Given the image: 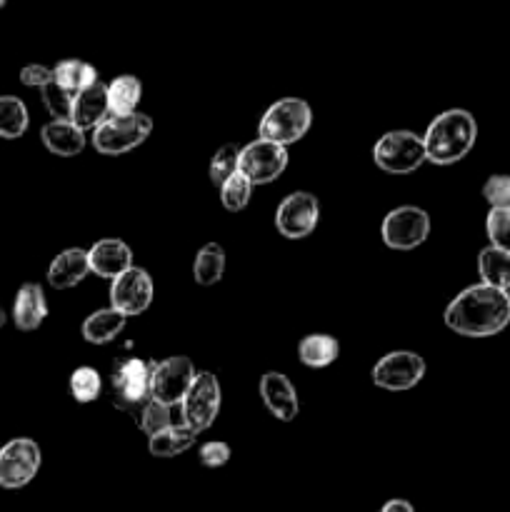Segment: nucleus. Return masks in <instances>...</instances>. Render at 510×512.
<instances>
[{"instance_id":"4be33fe9","label":"nucleus","mask_w":510,"mask_h":512,"mask_svg":"<svg viewBox=\"0 0 510 512\" xmlns=\"http://www.w3.org/2000/svg\"><path fill=\"white\" fill-rule=\"evenodd\" d=\"M125 323H128V318H125L123 313H118L115 308H103L95 310V313H90L88 318H85L80 333H83V338L88 340L90 345H108L123 333Z\"/></svg>"},{"instance_id":"0eeeda50","label":"nucleus","mask_w":510,"mask_h":512,"mask_svg":"<svg viewBox=\"0 0 510 512\" xmlns=\"http://www.w3.org/2000/svg\"><path fill=\"white\" fill-rule=\"evenodd\" d=\"M150 373H153V363L143 358H128L115 368L110 385H113V400L115 408L125 410V413L135 415L143 410L150 395Z\"/></svg>"},{"instance_id":"f03ea898","label":"nucleus","mask_w":510,"mask_h":512,"mask_svg":"<svg viewBox=\"0 0 510 512\" xmlns=\"http://www.w3.org/2000/svg\"><path fill=\"white\" fill-rule=\"evenodd\" d=\"M475 138H478V123L473 113L463 108L445 110L425 130V158L433 165L460 163L473 150Z\"/></svg>"},{"instance_id":"f704fd0d","label":"nucleus","mask_w":510,"mask_h":512,"mask_svg":"<svg viewBox=\"0 0 510 512\" xmlns=\"http://www.w3.org/2000/svg\"><path fill=\"white\" fill-rule=\"evenodd\" d=\"M483 198L490 208L510 210V175H490L483 185Z\"/></svg>"},{"instance_id":"6ab92c4d","label":"nucleus","mask_w":510,"mask_h":512,"mask_svg":"<svg viewBox=\"0 0 510 512\" xmlns=\"http://www.w3.org/2000/svg\"><path fill=\"white\" fill-rule=\"evenodd\" d=\"M45 318H48V300H45L43 288L38 283L20 285L13 303L15 328L30 333V330H38Z\"/></svg>"},{"instance_id":"5701e85b","label":"nucleus","mask_w":510,"mask_h":512,"mask_svg":"<svg viewBox=\"0 0 510 512\" xmlns=\"http://www.w3.org/2000/svg\"><path fill=\"white\" fill-rule=\"evenodd\" d=\"M340 345L333 335L325 333H310L298 343V358L300 363L308 368H328L338 360Z\"/></svg>"},{"instance_id":"1a4fd4ad","label":"nucleus","mask_w":510,"mask_h":512,"mask_svg":"<svg viewBox=\"0 0 510 512\" xmlns=\"http://www.w3.org/2000/svg\"><path fill=\"white\" fill-rule=\"evenodd\" d=\"M383 240L393 250H415L430 235V215L415 205H400L383 218Z\"/></svg>"},{"instance_id":"ddd939ff","label":"nucleus","mask_w":510,"mask_h":512,"mask_svg":"<svg viewBox=\"0 0 510 512\" xmlns=\"http://www.w3.org/2000/svg\"><path fill=\"white\" fill-rule=\"evenodd\" d=\"M153 295L155 285L148 270L133 265V268L125 270L123 275H118L110 283V308L123 313L125 318H135V315H143L150 308Z\"/></svg>"},{"instance_id":"f257e3e1","label":"nucleus","mask_w":510,"mask_h":512,"mask_svg":"<svg viewBox=\"0 0 510 512\" xmlns=\"http://www.w3.org/2000/svg\"><path fill=\"white\" fill-rule=\"evenodd\" d=\"M443 318L463 338H490L510 325V293L485 283L470 285L450 300Z\"/></svg>"},{"instance_id":"cd10ccee","label":"nucleus","mask_w":510,"mask_h":512,"mask_svg":"<svg viewBox=\"0 0 510 512\" xmlns=\"http://www.w3.org/2000/svg\"><path fill=\"white\" fill-rule=\"evenodd\" d=\"M225 273V250L218 243H208L198 250L193 263V278L198 285H215L223 280Z\"/></svg>"},{"instance_id":"c756f323","label":"nucleus","mask_w":510,"mask_h":512,"mask_svg":"<svg viewBox=\"0 0 510 512\" xmlns=\"http://www.w3.org/2000/svg\"><path fill=\"white\" fill-rule=\"evenodd\" d=\"M250 195H253V183L240 170L220 185V200H223V208L230 210V213L248 208Z\"/></svg>"},{"instance_id":"c9c22d12","label":"nucleus","mask_w":510,"mask_h":512,"mask_svg":"<svg viewBox=\"0 0 510 512\" xmlns=\"http://www.w3.org/2000/svg\"><path fill=\"white\" fill-rule=\"evenodd\" d=\"M198 460L205 468H223L230 460V445L223 440H208V443L200 445Z\"/></svg>"},{"instance_id":"b1692460","label":"nucleus","mask_w":510,"mask_h":512,"mask_svg":"<svg viewBox=\"0 0 510 512\" xmlns=\"http://www.w3.org/2000/svg\"><path fill=\"white\" fill-rule=\"evenodd\" d=\"M53 80L60 85V88L68 90V93L78 95L80 90L98 83L100 78H98V70H95L90 63H85V60L65 58L53 68Z\"/></svg>"},{"instance_id":"4c0bfd02","label":"nucleus","mask_w":510,"mask_h":512,"mask_svg":"<svg viewBox=\"0 0 510 512\" xmlns=\"http://www.w3.org/2000/svg\"><path fill=\"white\" fill-rule=\"evenodd\" d=\"M380 512H415V508L408 503V500L395 498V500H388V503L383 505V510H380Z\"/></svg>"},{"instance_id":"2f4dec72","label":"nucleus","mask_w":510,"mask_h":512,"mask_svg":"<svg viewBox=\"0 0 510 512\" xmlns=\"http://www.w3.org/2000/svg\"><path fill=\"white\" fill-rule=\"evenodd\" d=\"M138 423H140V430H143L148 438H153V435L163 433V430H168L173 423V418H170V408L168 405L158 403V400L150 398L148 403L143 405V410L138 413Z\"/></svg>"},{"instance_id":"9d476101","label":"nucleus","mask_w":510,"mask_h":512,"mask_svg":"<svg viewBox=\"0 0 510 512\" xmlns=\"http://www.w3.org/2000/svg\"><path fill=\"white\" fill-rule=\"evenodd\" d=\"M40 448L30 438H15L0 448V488L20 490L38 475Z\"/></svg>"},{"instance_id":"7c9ffc66","label":"nucleus","mask_w":510,"mask_h":512,"mask_svg":"<svg viewBox=\"0 0 510 512\" xmlns=\"http://www.w3.org/2000/svg\"><path fill=\"white\" fill-rule=\"evenodd\" d=\"M238 163H240V145L225 143L223 148L215 150V155L210 158V168H208V178L213 185H223L230 175L238 173Z\"/></svg>"},{"instance_id":"473e14b6","label":"nucleus","mask_w":510,"mask_h":512,"mask_svg":"<svg viewBox=\"0 0 510 512\" xmlns=\"http://www.w3.org/2000/svg\"><path fill=\"white\" fill-rule=\"evenodd\" d=\"M40 98H43V105L53 115V120H70V110H73L75 100L73 93H68L55 80H50L45 88H40Z\"/></svg>"},{"instance_id":"6e6552de","label":"nucleus","mask_w":510,"mask_h":512,"mask_svg":"<svg viewBox=\"0 0 510 512\" xmlns=\"http://www.w3.org/2000/svg\"><path fill=\"white\" fill-rule=\"evenodd\" d=\"M195 365L193 360L185 358V355H173V358H165L160 363H153V373H150V395L158 403L173 405L183 403L185 393L190 390L195 380Z\"/></svg>"},{"instance_id":"bb28decb","label":"nucleus","mask_w":510,"mask_h":512,"mask_svg":"<svg viewBox=\"0 0 510 512\" xmlns=\"http://www.w3.org/2000/svg\"><path fill=\"white\" fill-rule=\"evenodd\" d=\"M30 125L28 108L18 95H0V138H23Z\"/></svg>"},{"instance_id":"9b49d317","label":"nucleus","mask_w":510,"mask_h":512,"mask_svg":"<svg viewBox=\"0 0 510 512\" xmlns=\"http://www.w3.org/2000/svg\"><path fill=\"white\" fill-rule=\"evenodd\" d=\"M370 378L378 388L390 390V393H403V390L415 388L425 378V360L410 350H395V353L383 355L375 363Z\"/></svg>"},{"instance_id":"20e7f679","label":"nucleus","mask_w":510,"mask_h":512,"mask_svg":"<svg viewBox=\"0 0 510 512\" xmlns=\"http://www.w3.org/2000/svg\"><path fill=\"white\" fill-rule=\"evenodd\" d=\"M373 160L380 170L390 175L415 173L420 165L428 163L423 135L413 130H390L375 143Z\"/></svg>"},{"instance_id":"dca6fc26","label":"nucleus","mask_w":510,"mask_h":512,"mask_svg":"<svg viewBox=\"0 0 510 512\" xmlns=\"http://www.w3.org/2000/svg\"><path fill=\"white\" fill-rule=\"evenodd\" d=\"M88 263L90 273H95L98 278L115 280L125 270L133 268V250L120 238H103L88 250Z\"/></svg>"},{"instance_id":"aec40b11","label":"nucleus","mask_w":510,"mask_h":512,"mask_svg":"<svg viewBox=\"0 0 510 512\" xmlns=\"http://www.w3.org/2000/svg\"><path fill=\"white\" fill-rule=\"evenodd\" d=\"M40 140H43V145L53 155L73 158V155L83 153L85 130H80L78 125L70 123V120H50V123H45L43 130H40Z\"/></svg>"},{"instance_id":"f3484780","label":"nucleus","mask_w":510,"mask_h":512,"mask_svg":"<svg viewBox=\"0 0 510 512\" xmlns=\"http://www.w3.org/2000/svg\"><path fill=\"white\" fill-rule=\"evenodd\" d=\"M108 115V85L98 80L95 85L75 95L73 110H70V123L78 125L80 130H95Z\"/></svg>"},{"instance_id":"2eb2a0df","label":"nucleus","mask_w":510,"mask_h":512,"mask_svg":"<svg viewBox=\"0 0 510 512\" xmlns=\"http://www.w3.org/2000/svg\"><path fill=\"white\" fill-rule=\"evenodd\" d=\"M260 398H263L268 413L278 418L280 423H290V420L298 418V390L290 383L288 375L265 373L260 378Z\"/></svg>"},{"instance_id":"a211bd4d","label":"nucleus","mask_w":510,"mask_h":512,"mask_svg":"<svg viewBox=\"0 0 510 512\" xmlns=\"http://www.w3.org/2000/svg\"><path fill=\"white\" fill-rule=\"evenodd\" d=\"M90 273L88 250L83 248H68L60 255H55L53 263L48 268V283L55 290H68L83 283Z\"/></svg>"},{"instance_id":"72a5a7b5","label":"nucleus","mask_w":510,"mask_h":512,"mask_svg":"<svg viewBox=\"0 0 510 512\" xmlns=\"http://www.w3.org/2000/svg\"><path fill=\"white\" fill-rule=\"evenodd\" d=\"M485 230L493 248L508 250L510 253V210L490 208L488 218H485Z\"/></svg>"},{"instance_id":"39448f33","label":"nucleus","mask_w":510,"mask_h":512,"mask_svg":"<svg viewBox=\"0 0 510 512\" xmlns=\"http://www.w3.org/2000/svg\"><path fill=\"white\" fill-rule=\"evenodd\" d=\"M153 130V120L143 113L125 115V118H105L98 128L93 130V148L100 155H123L135 150L148 140Z\"/></svg>"},{"instance_id":"f8f14e48","label":"nucleus","mask_w":510,"mask_h":512,"mask_svg":"<svg viewBox=\"0 0 510 512\" xmlns=\"http://www.w3.org/2000/svg\"><path fill=\"white\" fill-rule=\"evenodd\" d=\"M288 168V148L268 143V140H253L240 148L238 170L253 185H268L283 175Z\"/></svg>"},{"instance_id":"c85d7f7f","label":"nucleus","mask_w":510,"mask_h":512,"mask_svg":"<svg viewBox=\"0 0 510 512\" xmlns=\"http://www.w3.org/2000/svg\"><path fill=\"white\" fill-rule=\"evenodd\" d=\"M100 390H103V380H100L98 370L90 368V365L73 370V375H70V395H73L75 403H95L100 398Z\"/></svg>"},{"instance_id":"a878e982","label":"nucleus","mask_w":510,"mask_h":512,"mask_svg":"<svg viewBox=\"0 0 510 512\" xmlns=\"http://www.w3.org/2000/svg\"><path fill=\"white\" fill-rule=\"evenodd\" d=\"M195 435L188 425H170L163 433L148 438V450L153 458H175V455H183L185 450L193 448Z\"/></svg>"},{"instance_id":"412c9836","label":"nucleus","mask_w":510,"mask_h":512,"mask_svg":"<svg viewBox=\"0 0 510 512\" xmlns=\"http://www.w3.org/2000/svg\"><path fill=\"white\" fill-rule=\"evenodd\" d=\"M143 98V83L135 75H118L108 83V113L110 118H125L138 113V103Z\"/></svg>"},{"instance_id":"423d86ee","label":"nucleus","mask_w":510,"mask_h":512,"mask_svg":"<svg viewBox=\"0 0 510 512\" xmlns=\"http://www.w3.org/2000/svg\"><path fill=\"white\" fill-rule=\"evenodd\" d=\"M220 403H223V390H220L218 378L213 373H208V370L195 373L193 385H190L183 403H180L183 425H188L193 433H203L218 418Z\"/></svg>"},{"instance_id":"4468645a","label":"nucleus","mask_w":510,"mask_h":512,"mask_svg":"<svg viewBox=\"0 0 510 512\" xmlns=\"http://www.w3.org/2000/svg\"><path fill=\"white\" fill-rule=\"evenodd\" d=\"M320 220V203L313 193H290L283 198V203L275 210V228L283 238L288 240H303L318 228Z\"/></svg>"},{"instance_id":"e433bc0d","label":"nucleus","mask_w":510,"mask_h":512,"mask_svg":"<svg viewBox=\"0 0 510 512\" xmlns=\"http://www.w3.org/2000/svg\"><path fill=\"white\" fill-rule=\"evenodd\" d=\"M53 80V68L40 63H30L20 70V83L28 85V88H45V85Z\"/></svg>"},{"instance_id":"7ed1b4c3","label":"nucleus","mask_w":510,"mask_h":512,"mask_svg":"<svg viewBox=\"0 0 510 512\" xmlns=\"http://www.w3.org/2000/svg\"><path fill=\"white\" fill-rule=\"evenodd\" d=\"M310 123H313V110L303 98H280L260 118L258 138L288 148L305 138Z\"/></svg>"},{"instance_id":"58836bf2","label":"nucleus","mask_w":510,"mask_h":512,"mask_svg":"<svg viewBox=\"0 0 510 512\" xmlns=\"http://www.w3.org/2000/svg\"><path fill=\"white\" fill-rule=\"evenodd\" d=\"M5 3H8V0H0V10H3V8H5Z\"/></svg>"},{"instance_id":"393cba45","label":"nucleus","mask_w":510,"mask_h":512,"mask_svg":"<svg viewBox=\"0 0 510 512\" xmlns=\"http://www.w3.org/2000/svg\"><path fill=\"white\" fill-rule=\"evenodd\" d=\"M478 273L485 285L498 290H510V253L488 245L478 255Z\"/></svg>"}]
</instances>
